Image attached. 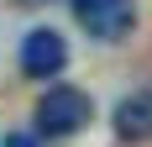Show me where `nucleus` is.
Wrapping results in <instances>:
<instances>
[{"label": "nucleus", "mask_w": 152, "mask_h": 147, "mask_svg": "<svg viewBox=\"0 0 152 147\" xmlns=\"http://www.w3.org/2000/svg\"><path fill=\"white\" fill-rule=\"evenodd\" d=\"M89 116H94L89 89L53 84V89H42V100H37V110H31V132H42V137H74V132L89 126Z\"/></svg>", "instance_id": "f257e3e1"}, {"label": "nucleus", "mask_w": 152, "mask_h": 147, "mask_svg": "<svg viewBox=\"0 0 152 147\" xmlns=\"http://www.w3.org/2000/svg\"><path fill=\"white\" fill-rule=\"evenodd\" d=\"M68 5L94 42H126L137 26V0H68Z\"/></svg>", "instance_id": "f03ea898"}, {"label": "nucleus", "mask_w": 152, "mask_h": 147, "mask_svg": "<svg viewBox=\"0 0 152 147\" xmlns=\"http://www.w3.org/2000/svg\"><path fill=\"white\" fill-rule=\"evenodd\" d=\"M16 63H21V74H26V79H53V74H63V63H68V42H63V32L31 26L26 37H21Z\"/></svg>", "instance_id": "7ed1b4c3"}, {"label": "nucleus", "mask_w": 152, "mask_h": 147, "mask_svg": "<svg viewBox=\"0 0 152 147\" xmlns=\"http://www.w3.org/2000/svg\"><path fill=\"white\" fill-rule=\"evenodd\" d=\"M110 121H115V137H126V142L152 137V89H131V95H121L115 110H110Z\"/></svg>", "instance_id": "20e7f679"}, {"label": "nucleus", "mask_w": 152, "mask_h": 147, "mask_svg": "<svg viewBox=\"0 0 152 147\" xmlns=\"http://www.w3.org/2000/svg\"><path fill=\"white\" fill-rule=\"evenodd\" d=\"M0 147H37L31 132H0Z\"/></svg>", "instance_id": "39448f33"}, {"label": "nucleus", "mask_w": 152, "mask_h": 147, "mask_svg": "<svg viewBox=\"0 0 152 147\" xmlns=\"http://www.w3.org/2000/svg\"><path fill=\"white\" fill-rule=\"evenodd\" d=\"M16 5H47V0H16Z\"/></svg>", "instance_id": "423d86ee"}]
</instances>
